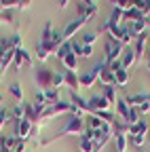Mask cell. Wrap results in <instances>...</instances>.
Segmentation results:
<instances>
[{"instance_id": "2", "label": "cell", "mask_w": 150, "mask_h": 152, "mask_svg": "<svg viewBox=\"0 0 150 152\" xmlns=\"http://www.w3.org/2000/svg\"><path fill=\"white\" fill-rule=\"evenodd\" d=\"M104 66H106V61H97L93 70H89V72H85V74H78L80 89H87V87H91V85L95 83V80H100V74H102Z\"/></svg>"}, {"instance_id": "13", "label": "cell", "mask_w": 150, "mask_h": 152, "mask_svg": "<svg viewBox=\"0 0 150 152\" xmlns=\"http://www.w3.org/2000/svg\"><path fill=\"white\" fill-rule=\"evenodd\" d=\"M135 59H138V57H135V51H133V49H125L123 55H121V66H123L125 70H129L131 66L135 64Z\"/></svg>"}, {"instance_id": "30", "label": "cell", "mask_w": 150, "mask_h": 152, "mask_svg": "<svg viewBox=\"0 0 150 152\" xmlns=\"http://www.w3.org/2000/svg\"><path fill=\"white\" fill-rule=\"evenodd\" d=\"M138 112H140V114H148V112H150V95H148V99L138 108Z\"/></svg>"}, {"instance_id": "17", "label": "cell", "mask_w": 150, "mask_h": 152, "mask_svg": "<svg viewBox=\"0 0 150 152\" xmlns=\"http://www.w3.org/2000/svg\"><path fill=\"white\" fill-rule=\"evenodd\" d=\"M104 97L108 99V104L110 106H116V102H119V97H116V87L112 85V87H104Z\"/></svg>"}, {"instance_id": "9", "label": "cell", "mask_w": 150, "mask_h": 152, "mask_svg": "<svg viewBox=\"0 0 150 152\" xmlns=\"http://www.w3.org/2000/svg\"><path fill=\"white\" fill-rule=\"evenodd\" d=\"M13 66H15V70H21L23 66H32V57H30V53L26 51V49H17L15 51V59H13Z\"/></svg>"}, {"instance_id": "5", "label": "cell", "mask_w": 150, "mask_h": 152, "mask_svg": "<svg viewBox=\"0 0 150 152\" xmlns=\"http://www.w3.org/2000/svg\"><path fill=\"white\" fill-rule=\"evenodd\" d=\"M78 13L83 19H93L97 15V4H95V0H78Z\"/></svg>"}, {"instance_id": "8", "label": "cell", "mask_w": 150, "mask_h": 152, "mask_svg": "<svg viewBox=\"0 0 150 152\" xmlns=\"http://www.w3.org/2000/svg\"><path fill=\"white\" fill-rule=\"evenodd\" d=\"M85 23H87V19H83V17H78V19H72V21H70V23L64 28V32H61L64 40H66V42H70V38H72L74 34H76V32H78V30H80Z\"/></svg>"}, {"instance_id": "33", "label": "cell", "mask_w": 150, "mask_h": 152, "mask_svg": "<svg viewBox=\"0 0 150 152\" xmlns=\"http://www.w3.org/2000/svg\"><path fill=\"white\" fill-rule=\"evenodd\" d=\"M30 2H32V0H21V2H19V9H28Z\"/></svg>"}, {"instance_id": "7", "label": "cell", "mask_w": 150, "mask_h": 152, "mask_svg": "<svg viewBox=\"0 0 150 152\" xmlns=\"http://www.w3.org/2000/svg\"><path fill=\"white\" fill-rule=\"evenodd\" d=\"M34 129V123L28 121V118H21V121H17L15 123V137H19V140H28L30 137V133Z\"/></svg>"}, {"instance_id": "14", "label": "cell", "mask_w": 150, "mask_h": 152, "mask_svg": "<svg viewBox=\"0 0 150 152\" xmlns=\"http://www.w3.org/2000/svg\"><path fill=\"white\" fill-rule=\"evenodd\" d=\"M127 131H119L114 135V146H116V152H127Z\"/></svg>"}, {"instance_id": "38", "label": "cell", "mask_w": 150, "mask_h": 152, "mask_svg": "<svg viewBox=\"0 0 150 152\" xmlns=\"http://www.w3.org/2000/svg\"><path fill=\"white\" fill-rule=\"evenodd\" d=\"M148 133H150V131H148Z\"/></svg>"}, {"instance_id": "10", "label": "cell", "mask_w": 150, "mask_h": 152, "mask_svg": "<svg viewBox=\"0 0 150 152\" xmlns=\"http://www.w3.org/2000/svg\"><path fill=\"white\" fill-rule=\"evenodd\" d=\"M85 125H87V129H91V131H102L104 125H106V121H102L97 114H87Z\"/></svg>"}, {"instance_id": "35", "label": "cell", "mask_w": 150, "mask_h": 152, "mask_svg": "<svg viewBox=\"0 0 150 152\" xmlns=\"http://www.w3.org/2000/svg\"><path fill=\"white\" fill-rule=\"evenodd\" d=\"M146 70L150 72V57H148V61H146Z\"/></svg>"}, {"instance_id": "25", "label": "cell", "mask_w": 150, "mask_h": 152, "mask_svg": "<svg viewBox=\"0 0 150 152\" xmlns=\"http://www.w3.org/2000/svg\"><path fill=\"white\" fill-rule=\"evenodd\" d=\"M19 2H21V0H0V7H2V9H19Z\"/></svg>"}, {"instance_id": "36", "label": "cell", "mask_w": 150, "mask_h": 152, "mask_svg": "<svg viewBox=\"0 0 150 152\" xmlns=\"http://www.w3.org/2000/svg\"><path fill=\"white\" fill-rule=\"evenodd\" d=\"M112 2H114V4H116V2H119V0H112Z\"/></svg>"}, {"instance_id": "22", "label": "cell", "mask_w": 150, "mask_h": 152, "mask_svg": "<svg viewBox=\"0 0 150 152\" xmlns=\"http://www.w3.org/2000/svg\"><path fill=\"white\" fill-rule=\"evenodd\" d=\"M45 97H47V102H49V104H55V102H59V89H55V87H51V89H45Z\"/></svg>"}, {"instance_id": "20", "label": "cell", "mask_w": 150, "mask_h": 152, "mask_svg": "<svg viewBox=\"0 0 150 152\" xmlns=\"http://www.w3.org/2000/svg\"><path fill=\"white\" fill-rule=\"evenodd\" d=\"M49 55H53L49 47H45L42 42H38V45H36V57H38L40 61H47V59H49Z\"/></svg>"}, {"instance_id": "15", "label": "cell", "mask_w": 150, "mask_h": 152, "mask_svg": "<svg viewBox=\"0 0 150 152\" xmlns=\"http://www.w3.org/2000/svg\"><path fill=\"white\" fill-rule=\"evenodd\" d=\"M127 83H129V70H125V68L116 70L114 72V87H125Z\"/></svg>"}, {"instance_id": "18", "label": "cell", "mask_w": 150, "mask_h": 152, "mask_svg": "<svg viewBox=\"0 0 150 152\" xmlns=\"http://www.w3.org/2000/svg\"><path fill=\"white\" fill-rule=\"evenodd\" d=\"M100 80H102L104 87H112V85H114V72H110V70L104 66V70H102V74H100Z\"/></svg>"}, {"instance_id": "31", "label": "cell", "mask_w": 150, "mask_h": 152, "mask_svg": "<svg viewBox=\"0 0 150 152\" xmlns=\"http://www.w3.org/2000/svg\"><path fill=\"white\" fill-rule=\"evenodd\" d=\"M13 152H26V140H17L15 144V150Z\"/></svg>"}, {"instance_id": "23", "label": "cell", "mask_w": 150, "mask_h": 152, "mask_svg": "<svg viewBox=\"0 0 150 152\" xmlns=\"http://www.w3.org/2000/svg\"><path fill=\"white\" fill-rule=\"evenodd\" d=\"M70 53H72V42H64V45L57 49V53H55V55H57L59 59H64V57L70 55Z\"/></svg>"}, {"instance_id": "21", "label": "cell", "mask_w": 150, "mask_h": 152, "mask_svg": "<svg viewBox=\"0 0 150 152\" xmlns=\"http://www.w3.org/2000/svg\"><path fill=\"white\" fill-rule=\"evenodd\" d=\"M97 36H100V32H87V34H83L80 45L83 47H93V42L97 40Z\"/></svg>"}, {"instance_id": "37", "label": "cell", "mask_w": 150, "mask_h": 152, "mask_svg": "<svg viewBox=\"0 0 150 152\" xmlns=\"http://www.w3.org/2000/svg\"><path fill=\"white\" fill-rule=\"evenodd\" d=\"M2 11H4V9H2V7H0V13H2Z\"/></svg>"}, {"instance_id": "34", "label": "cell", "mask_w": 150, "mask_h": 152, "mask_svg": "<svg viewBox=\"0 0 150 152\" xmlns=\"http://www.w3.org/2000/svg\"><path fill=\"white\" fill-rule=\"evenodd\" d=\"M68 2H70V0H59V7H61V9H66V7H68Z\"/></svg>"}, {"instance_id": "26", "label": "cell", "mask_w": 150, "mask_h": 152, "mask_svg": "<svg viewBox=\"0 0 150 152\" xmlns=\"http://www.w3.org/2000/svg\"><path fill=\"white\" fill-rule=\"evenodd\" d=\"M11 121H13V114H9L7 110H0V131H2V127L7 123H11Z\"/></svg>"}, {"instance_id": "6", "label": "cell", "mask_w": 150, "mask_h": 152, "mask_svg": "<svg viewBox=\"0 0 150 152\" xmlns=\"http://www.w3.org/2000/svg\"><path fill=\"white\" fill-rule=\"evenodd\" d=\"M104 110H112L108 99L104 97V95H93V97L89 99V114H97V112H104Z\"/></svg>"}, {"instance_id": "3", "label": "cell", "mask_w": 150, "mask_h": 152, "mask_svg": "<svg viewBox=\"0 0 150 152\" xmlns=\"http://www.w3.org/2000/svg\"><path fill=\"white\" fill-rule=\"evenodd\" d=\"M123 49H125V47H123L119 40H114V38H108V40L104 42V51H106V64L121 59V55H123Z\"/></svg>"}, {"instance_id": "29", "label": "cell", "mask_w": 150, "mask_h": 152, "mask_svg": "<svg viewBox=\"0 0 150 152\" xmlns=\"http://www.w3.org/2000/svg\"><path fill=\"white\" fill-rule=\"evenodd\" d=\"M131 144H133L135 148H144V144H146V135H133V137H131Z\"/></svg>"}, {"instance_id": "1", "label": "cell", "mask_w": 150, "mask_h": 152, "mask_svg": "<svg viewBox=\"0 0 150 152\" xmlns=\"http://www.w3.org/2000/svg\"><path fill=\"white\" fill-rule=\"evenodd\" d=\"M85 131H87V125H85V118H83V116H70V121L61 127V131H59V133H55L53 137L45 140V142H42V146H47V144L55 142V140L61 137V135H83Z\"/></svg>"}, {"instance_id": "27", "label": "cell", "mask_w": 150, "mask_h": 152, "mask_svg": "<svg viewBox=\"0 0 150 152\" xmlns=\"http://www.w3.org/2000/svg\"><path fill=\"white\" fill-rule=\"evenodd\" d=\"M53 87L55 89H59V87H66V78H64V74H55V78H53Z\"/></svg>"}, {"instance_id": "4", "label": "cell", "mask_w": 150, "mask_h": 152, "mask_svg": "<svg viewBox=\"0 0 150 152\" xmlns=\"http://www.w3.org/2000/svg\"><path fill=\"white\" fill-rule=\"evenodd\" d=\"M53 78H55V72H53V70H49V68H40L38 72L34 74L36 85H40V89H42V91L53 87Z\"/></svg>"}, {"instance_id": "16", "label": "cell", "mask_w": 150, "mask_h": 152, "mask_svg": "<svg viewBox=\"0 0 150 152\" xmlns=\"http://www.w3.org/2000/svg\"><path fill=\"white\" fill-rule=\"evenodd\" d=\"M148 95H150V93H135V95H129L127 102H129L131 108H140V106L148 99Z\"/></svg>"}, {"instance_id": "28", "label": "cell", "mask_w": 150, "mask_h": 152, "mask_svg": "<svg viewBox=\"0 0 150 152\" xmlns=\"http://www.w3.org/2000/svg\"><path fill=\"white\" fill-rule=\"evenodd\" d=\"M34 104H40V106H47V104H49L47 97H45V91H36V95H34Z\"/></svg>"}, {"instance_id": "24", "label": "cell", "mask_w": 150, "mask_h": 152, "mask_svg": "<svg viewBox=\"0 0 150 152\" xmlns=\"http://www.w3.org/2000/svg\"><path fill=\"white\" fill-rule=\"evenodd\" d=\"M11 95H13V97H17V99H23V91H21V87H19V83H13L11 85Z\"/></svg>"}, {"instance_id": "12", "label": "cell", "mask_w": 150, "mask_h": 152, "mask_svg": "<svg viewBox=\"0 0 150 152\" xmlns=\"http://www.w3.org/2000/svg\"><path fill=\"white\" fill-rule=\"evenodd\" d=\"M131 110H133V108L129 106V102H127V99H123V97H119V102H116V114H119V116H121L125 123H127V118H129Z\"/></svg>"}, {"instance_id": "32", "label": "cell", "mask_w": 150, "mask_h": 152, "mask_svg": "<svg viewBox=\"0 0 150 152\" xmlns=\"http://www.w3.org/2000/svg\"><path fill=\"white\" fill-rule=\"evenodd\" d=\"M93 55V47H83V55L80 57H91Z\"/></svg>"}, {"instance_id": "19", "label": "cell", "mask_w": 150, "mask_h": 152, "mask_svg": "<svg viewBox=\"0 0 150 152\" xmlns=\"http://www.w3.org/2000/svg\"><path fill=\"white\" fill-rule=\"evenodd\" d=\"M61 61H64V66H66V68H68L70 72H74V70H76V68H78V57H76V55H74V53H70V55H66V57H64V59H61Z\"/></svg>"}, {"instance_id": "11", "label": "cell", "mask_w": 150, "mask_h": 152, "mask_svg": "<svg viewBox=\"0 0 150 152\" xmlns=\"http://www.w3.org/2000/svg\"><path fill=\"white\" fill-rule=\"evenodd\" d=\"M64 78H66V87H68L70 91H78V89H80V80H78V74H74V72L66 70V72H64Z\"/></svg>"}]
</instances>
